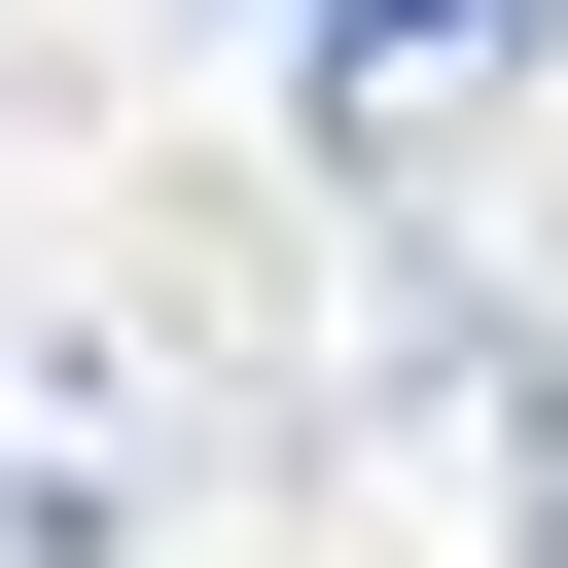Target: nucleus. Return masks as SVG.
<instances>
[{
  "mask_svg": "<svg viewBox=\"0 0 568 568\" xmlns=\"http://www.w3.org/2000/svg\"><path fill=\"white\" fill-rule=\"evenodd\" d=\"M178 532V355L142 320H0V568H142Z\"/></svg>",
  "mask_w": 568,
  "mask_h": 568,
  "instance_id": "obj_1",
  "label": "nucleus"
},
{
  "mask_svg": "<svg viewBox=\"0 0 568 568\" xmlns=\"http://www.w3.org/2000/svg\"><path fill=\"white\" fill-rule=\"evenodd\" d=\"M284 71H320V142H355V178H426V142L532 71V0H284Z\"/></svg>",
  "mask_w": 568,
  "mask_h": 568,
  "instance_id": "obj_2",
  "label": "nucleus"
},
{
  "mask_svg": "<svg viewBox=\"0 0 568 568\" xmlns=\"http://www.w3.org/2000/svg\"><path fill=\"white\" fill-rule=\"evenodd\" d=\"M497 568H568V355L497 390Z\"/></svg>",
  "mask_w": 568,
  "mask_h": 568,
  "instance_id": "obj_3",
  "label": "nucleus"
}]
</instances>
